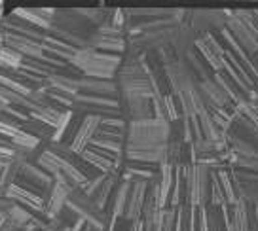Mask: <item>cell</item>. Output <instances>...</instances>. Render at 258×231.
I'll return each mask as SVG.
<instances>
[{
  "mask_svg": "<svg viewBox=\"0 0 258 231\" xmlns=\"http://www.w3.org/2000/svg\"><path fill=\"white\" fill-rule=\"evenodd\" d=\"M71 66L80 72L84 78L93 80H116V72L121 64V55L103 53L93 48L78 49V53L71 59Z\"/></svg>",
  "mask_w": 258,
  "mask_h": 231,
  "instance_id": "obj_1",
  "label": "cell"
},
{
  "mask_svg": "<svg viewBox=\"0 0 258 231\" xmlns=\"http://www.w3.org/2000/svg\"><path fill=\"white\" fill-rule=\"evenodd\" d=\"M171 138V123L160 121L156 118L141 121H127L125 129V142L123 146L129 150H139V148H154L167 144Z\"/></svg>",
  "mask_w": 258,
  "mask_h": 231,
  "instance_id": "obj_2",
  "label": "cell"
},
{
  "mask_svg": "<svg viewBox=\"0 0 258 231\" xmlns=\"http://www.w3.org/2000/svg\"><path fill=\"white\" fill-rule=\"evenodd\" d=\"M211 169L192 163L180 167L184 182V203L192 207H207L211 195Z\"/></svg>",
  "mask_w": 258,
  "mask_h": 231,
  "instance_id": "obj_3",
  "label": "cell"
},
{
  "mask_svg": "<svg viewBox=\"0 0 258 231\" xmlns=\"http://www.w3.org/2000/svg\"><path fill=\"white\" fill-rule=\"evenodd\" d=\"M67 207L73 210L74 214L82 218L86 223H91L97 229L105 231L106 227V212L95 205V201L88 197L82 190H74L69 199H67Z\"/></svg>",
  "mask_w": 258,
  "mask_h": 231,
  "instance_id": "obj_4",
  "label": "cell"
},
{
  "mask_svg": "<svg viewBox=\"0 0 258 231\" xmlns=\"http://www.w3.org/2000/svg\"><path fill=\"white\" fill-rule=\"evenodd\" d=\"M192 31L202 36L207 32L217 34L226 27V10H186V19Z\"/></svg>",
  "mask_w": 258,
  "mask_h": 231,
  "instance_id": "obj_5",
  "label": "cell"
},
{
  "mask_svg": "<svg viewBox=\"0 0 258 231\" xmlns=\"http://www.w3.org/2000/svg\"><path fill=\"white\" fill-rule=\"evenodd\" d=\"M51 25L61 27L64 31H71L73 34H76V36H80V38H84V40L88 42L93 36V32H95V27L82 16L78 8H71V10L55 8L53 10V17H51Z\"/></svg>",
  "mask_w": 258,
  "mask_h": 231,
  "instance_id": "obj_6",
  "label": "cell"
},
{
  "mask_svg": "<svg viewBox=\"0 0 258 231\" xmlns=\"http://www.w3.org/2000/svg\"><path fill=\"white\" fill-rule=\"evenodd\" d=\"M196 51H198V55L203 59V63L207 64L213 72L224 70L226 49H224V44L220 42V38H218L217 34L207 32V34L198 36V40H196Z\"/></svg>",
  "mask_w": 258,
  "mask_h": 231,
  "instance_id": "obj_7",
  "label": "cell"
},
{
  "mask_svg": "<svg viewBox=\"0 0 258 231\" xmlns=\"http://www.w3.org/2000/svg\"><path fill=\"white\" fill-rule=\"evenodd\" d=\"M4 197L10 201V203H14V205H19V207L27 208L29 212L36 216H46V199L42 197V195H36V193H32V191L25 190L21 186H17V184H12L8 190L4 191ZM46 220V218H44Z\"/></svg>",
  "mask_w": 258,
  "mask_h": 231,
  "instance_id": "obj_8",
  "label": "cell"
},
{
  "mask_svg": "<svg viewBox=\"0 0 258 231\" xmlns=\"http://www.w3.org/2000/svg\"><path fill=\"white\" fill-rule=\"evenodd\" d=\"M163 74H165V80H167L169 93L173 97H178V93L184 88H188V86L198 84L194 72L190 70L188 64L182 63V61H175V63L163 66Z\"/></svg>",
  "mask_w": 258,
  "mask_h": 231,
  "instance_id": "obj_9",
  "label": "cell"
},
{
  "mask_svg": "<svg viewBox=\"0 0 258 231\" xmlns=\"http://www.w3.org/2000/svg\"><path fill=\"white\" fill-rule=\"evenodd\" d=\"M101 129V116H95V114H86L80 121V127L76 131L74 138L71 140V148L76 156H80L82 151L89 148L91 140L97 136Z\"/></svg>",
  "mask_w": 258,
  "mask_h": 231,
  "instance_id": "obj_10",
  "label": "cell"
},
{
  "mask_svg": "<svg viewBox=\"0 0 258 231\" xmlns=\"http://www.w3.org/2000/svg\"><path fill=\"white\" fill-rule=\"evenodd\" d=\"M4 46L17 51L25 59H44L46 57L44 46L40 42L25 38V36H19V34H14V32L4 31Z\"/></svg>",
  "mask_w": 258,
  "mask_h": 231,
  "instance_id": "obj_11",
  "label": "cell"
},
{
  "mask_svg": "<svg viewBox=\"0 0 258 231\" xmlns=\"http://www.w3.org/2000/svg\"><path fill=\"white\" fill-rule=\"evenodd\" d=\"M120 112L125 121H141L154 118L150 99L137 97H120Z\"/></svg>",
  "mask_w": 258,
  "mask_h": 231,
  "instance_id": "obj_12",
  "label": "cell"
},
{
  "mask_svg": "<svg viewBox=\"0 0 258 231\" xmlns=\"http://www.w3.org/2000/svg\"><path fill=\"white\" fill-rule=\"evenodd\" d=\"M198 88H200V93H202L203 101H205V106L209 112L215 110H222V108H232L234 104L228 99L222 89L217 86V82L213 80V76L207 78V80L198 82Z\"/></svg>",
  "mask_w": 258,
  "mask_h": 231,
  "instance_id": "obj_13",
  "label": "cell"
},
{
  "mask_svg": "<svg viewBox=\"0 0 258 231\" xmlns=\"http://www.w3.org/2000/svg\"><path fill=\"white\" fill-rule=\"evenodd\" d=\"M125 161L127 163H139V165H163L167 163V144L154 146V148H139V150H129L125 148Z\"/></svg>",
  "mask_w": 258,
  "mask_h": 231,
  "instance_id": "obj_14",
  "label": "cell"
},
{
  "mask_svg": "<svg viewBox=\"0 0 258 231\" xmlns=\"http://www.w3.org/2000/svg\"><path fill=\"white\" fill-rule=\"evenodd\" d=\"M196 40H198V34L192 31V27L188 21H184L182 25H178L173 42H171V49L175 51L177 61H184L186 57L196 51Z\"/></svg>",
  "mask_w": 258,
  "mask_h": 231,
  "instance_id": "obj_15",
  "label": "cell"
},
{
  "mask_svg": "<svg viewBox=\"0 0 258 231\" xmlns=\"http://www.w3.org/2000/svg\"><path fill=\"white\" fill-rule=\"evenodd\" d=\"M146 193H148V182L146 180H131V190H129L127 207H125L123 220L133 222V220H139L143 216Z\"/></svg>",
  "mask_w": 258,
  "mask_h": 231,
  "instance_id": "obj_16",
  "label": "cell"
},
{
  "mask_svg": "<svg viewBox=\"0 0 258 231\" xmlns=\"http://www.w3.org/2000/svg\"><path fill=\"white\" fill-rule=\"evenodd\" d=\"M53 10L55 8H16L12 10V16L19 17L21 21L32 25L34 29L42 32H48L51 27V17H53Z\"/></svg>",
  "mask_w": 258,
  "mask_h": 231,
  "instance_id": "obj_17",
  "label": "cell"
},
{
  "mask_svg": "<svg viewBox=\"0 0 258 231\" xmlns=\"http://www.w3.org/2000/svg\"><path fill=\"white\" fill-rule=\"evenodd\" d=\"M17 178H23V180H27L29 184L36 186L38 190L44 191V195H46V197H48L51 188H53V178H51L44 169L38 167L34 161H23V165H21V173H19Z\"/></svg>",
  "mask_w": 258,
  "mask_h": 231,
  "instance_id": "obj_18",
  "label": "cell"
},
{
  "mask_svg": "<svg viewBox=\"0 0 258 231\" xmlns=\"http://www.w3.org/2000/svg\"><path fill=\"white\" fill-rule=\"evenodd\" d=\"M80 93L84 95L108 97V99H120V88L116 80H93V78H80Z\"/></svg>",
  "mask_w": 258,
  "mask_h": 231,
  "instance_id": "obj_19",
  "label": "cell"
},
{
  "mask_svg": "<svg viewBox=\"0 0 258 231\" xmlns=\"http://www.w3.org/2000/svg\"><path fill=\"white\" fill-rule=\"evenodd\" d=\"M125 44H127L125 36L123 38H114V36H103V34L93 32V36L89 38V48L103 51V53H112V55H123Z\"/></svg>",
  "mask_w": 258,
  "mask_h": 231,
  "instance_id": "obj_20",
  "label": "cell"
},
{
  "mask_svg": "<svg viewBox=\"0 0 258 231\" xmlns=\"http://www.w3.org/2000/svg\"><path fill=\"white\" fill-rule=\"evenodd\" d=\"M80 78L82 76H69V74H51L48 78V86L63 95L76 99L80 95Z\"/></svg>",
  "mask_w": 258,
  "mask_h": 231,
  "instance_id": "obj_21",
  "label": "cell"
},
{
  "mask_svg": "<svg viewBox=\"0 0 258 231\" xmlns=\"http://www.w3.org/2000/svg\"><path fill=\"white\" fill-rule=\"evenodd\" d=\"M69 191H64L61 186H57L55 182H53V188H51V191H49V195L46 197V220H57L59 216H61V212L64 210V207H67V199H69Z\"/></svg>",
  "mask_w": 258,
  "mask_h": 231,
  "instance_id": "obj_22",
  "label": "cell"
},
{
  "mask_svg": "<svg viewBox=\"0 0 258 231\" xmlns=\"http://www.w3.org/2000/svg\"><path fill=\"white\" fill-rule=\"evenodd\" d=\"M120 97H137V99H152L154 89L148 78H137V80L118 82Z\"/></svg>",
  "mask_w": 258,
  "mask_h": 231,
  "instance_id": "obj_23",
  "label": "cell"
},
{
  "mask_svg": "<svg viewBox=\"0 0 258 231\" xmlns=\"http://www.w3.org/2000/svg\"><path fill=\"white\" fill-rule=\"evenodd\" d=\"M78 158L86 161L89 167H93L97 173H101V175H108V173L118 171L116 165H114V161H110L108 158H105V156H101V153H99L95 148H91V146L82 151ZM118 173H120V171H118Z\"/></svg>",
  "mask_w": 258,
  "mask_h": 231,
  "instance_id": "obj_24",
  "label": "cell"
},
{
  "mask_svg": "<svg viewBox=\"0 0 258 231\" xmlns=\"http://www.w3.org/2000/svg\"><path fill=\"white\" fill-rule=\"evenodd\" d=\"M120 180H121V173H118V171L108 173V175L105 176V182L101 184V188H99V191H97V195L93 197L95 205L101 208V210H106V205H108V201H110V197H112L114 190H116V186L120 184Z\"/></svg>",
  "mask_w": 258,
  "mask_h": 231,
  "instance_id": "obj_25",
  "label": "cell"
},
{
  "mask_svg": "<svg viewBox=\"0 0 258 231\" xmlns=\"http://www.w3.org/2000/svg\"><path fill=\"white\" fill-rule=\"evenodd\" d=\"M228 148L239 160H258V148H254L245 138L234 135V133H228Z\"/></svg>",
  "mask_w": 258,
  "mask_h": 231,
  "instance_id": "obj_26",
  "label": "cell"
},
{
  "mask_svg": "<svg viewBox=\"0 0 258 231\" xmlns=\"http://www.w3.org/2000/svg\"><path fill=\"white\" fill-rule=\"evenodd\" d=\"M213 80L217 82L218 88L222 89L226 95H228V99L232 101V104H234V106H239L241 103H245V101H247V97L241 93V89L237 88L234 82L226 76L224 72H213Z\"/></svg>",
  "mask_w": 258,
  "mask_h": 231,
  "instance_id": "obj_27",
  "label": "cell"
},
{
  "mask_svg": "<svg viewBox=\"0 0 258 231\" xmlns=\"http://www.w3.org/2000/svg\"><path fill=\"white\" fill-rule=\"evenodd\" d=\"M63 114V110L55 106V104H49V106H34L31 112H29V118L34 121H40L48 127L55 129L57 121H59V116Z\"/></svg>",
  "mask_w": 258,
  "mask_h": 231,
  "instance_id": "obj_28",
  "label": "cell"
},
{
  "mask_svg": "<svg viewBox=\"0 0 258 231\" xmlns=\"http://www.w3.org/2000/svg\"><path fill=\"white\" fill-rule=\"evenodd\" d=\"M23 161L25 160H21V158H14V160L6 161V163L0 167V191H2V193L8 190L12 184H16L17 176L21 173Z\"/></svg>",
  "mask_w": 258,
  "mask_h": 231,
  "instance_id": "obj_29",
  "label": "cell"
},
{
  "mask_svg": "<svg viewBox=\"0 0 258 231\" xmlns=\"http://www.w3.org/2000/svg\"><path fill=\"white\" fill-rule=\"evenodd\" d=\"M198 120H200V127H202V135L205 140H211V142H217L220 140L226 133H222L220 129L217 127V123L213 121V116H211L209 110H203L200 116H198Z\"/></svg>",
  "mask_w": 258,
  "mask_h": 231,
  "instance_id": "obj_30",
  "label": "cell"
},
{
  "mask_svg": "<svg viewBox=\"0 0 258 231\" xmlns=\"http://www.w3.org/2000/svg\"><path fill=\"white\" fill-rule=\"evenodd\" d=\"M232 225L235 231H250L249 227V203L243 199H237L232 207Z\"/></svg>",
  "mask_w": 258,
  "mask_h": 231,
  "instance_id": "obj_31",
  "label": "cell"
},
{
  "mask_svg": "<svg viewBox=\"0 0 258 231\" xmlns=\"http://www.w3.org/2000/svg\"><path fill=\"white\" fill-rule=\"evenodd\" d=\"M160 176H158V180H160V193H161V201H163V205L167 207V199H169V193H171V188H173V182H175V169L167 165V163H163L160 165Z\"/></svg>",
  "mask_w": 258,
  "mask_h": 231,
  "instance_id": "obj_32",
  "label": "cell"
},
{
  "mask_svg": "<svg viewBox=\"0 0 258 231\" xmlns=\"http://www.w3.org/2000/svg\"><path fill=\"white\" fill-rule=\"evenodd\" d=\"M217 175H218V180H220V188H222V191H224L226 205L234 207L239 197H237V191H235L234 178H232V175H230V169H220V171H217Z\"/></svg>",
  "mask_w": 258,
  "mask_h": 231,
  "instance_id": "obj_33",
  "label": "cell"
},
{
  "mask_svg": "<svg viewBox=\"0 0 258 231\" xmlns=\"http://www.w3.org/2000/svg\"><path fill=\"white\" fill-rule=\"evenodd\" d=\"M21 63H23V57L19 55L17 51L6 48V46L0 48V70L2 72L19 70V68H21Z\"/></svg>",
  "mask_w": 258,
  "mask_h": 231,
  "instance_id": "obj_34",
  "label": "cell"
},
{
  "mask_svg": "<svg viewBox=\"0 0 258 231\" xmlns=\"http://www.w3.org/2000/svg\"><path fill=\"white\" fill-rule=\"evenodd\" d=\"M32 218H34V214H32V212H29L27 208L19 207V205H14V203H12L10 210L6 212V220H10V222L14 223V225H17L21 231H23L25 227L31 223Z\"/></svg>",
  "mask_w": 258,
  "mask_h": 231,
  "instance_id": "obj_35",
  "label": "cell"
},
{
  "mask_svg": "<svg viewBox=\"0 0 258 231\" xmlns=\"http://www.w3.org/2000/svg\"><path fill=\"white\" fill-rule=\"evenodd\" d=\"M74 120V110H63V114L59 116V121H57L55 129H53V138L51 142H63L67 131L71 127V123Z\"/></svg>",
  "mask_w": 258,
  "mask_h": 231,
  "instance_id": "obj_36",
  "label": "cell"
},
{
  "mask_svg": "<svg viewBox=\"0 0 258 231\" xmlns=\"http://www.w3.org/2000/svg\"><path fill=\"white\" fill-rule=\"evenodd\" d=\"M211 195H209V205L211 207H217L220 208L222 205H226V197H224V191L220 188V180H218L217 171H211Z\"/></svg>",
  "mask_w": 258,
  "mask_h": 231,
  "instance_id": "obj_37",
  "label": "cell"
},
{
  "mask_svg": "<svg viewBox=\"0 0 258 231\" xmlns=\"http://www.w3.org/2000/svg\"><path fill=\"white\" fill-rule=\"evenodd\" d=\"M89 146L91 148H99V150H105L108 153L116 156V158H123L125 160V146L121 142H112V140H105V138H93Z\"/></svg>",
  "mask_w": 258,
  "mask_h": 231,
  "instance_id": "obj_38",
  "label": "cell"
},
{
  "mask_svg": "<svg viewBox=\"0 0 258 231\" xmlns=\"http://www.w3.org/2000/svg\"><path fill=\"white\" fill-rule=\"evenodd\" d=\"M46 150H49L51 153H55L57 158H61V160L64 161H76L78 160V156L73 151V148H71V144L67 142H46Z\"/></svg>",
  "mask_w": 258,
  "mask_h": 231,
  "instance_id": "obj_39",
  "label": "cell"
},
{
  "mask_svg": "<svg viewBox=\"0 0 258 231\" xmlns=\"http://www.w3.org/2000/svg\"><path fill=\"white\" fill-rule=\"evenodd\" d=\"M182 212V229L180 231H198V208L192 205H180Z\"/></svg>",
  "mask_w": 258,
  "mask_h": 231,
  "instance_id": "obj_40",
  "label": "cell"
},
{
  "mask_svg": "<svg viewBox=\"0 0 258 231\" xmlns=\"http://www.w3.org/2000/svg\"><path fill=\"white\" fill-rule=\"evenodd\" d=\"M205 210H207V225H209V231H226L224 218H222L220 208L207 205V207H205Z\"/></svg>",
  "mask_w": 258,
  "mask_h": 231,
  "instance_id": "obj_41",
  "label": "cell"
},
{
  "mask_svg": "<svg viewBox=\"0 0 258 231\" xmlns=\"http://www.w3.org/2000/svg\"><path fill=\"white\" fill-rule=\"evenodd\" d=\"M2 116H6L8 120L17 123L19 127L31 120V118H29V112H25L23 108H17V106H6V108H2Z\"/></svg>",
  "mask_w": 258,
  "mask_h": 231,
  "instance_id": "obj_42",
  "label": "cell"
},
{
  "mask_svg": "<svg viewBox=\"0 0 258 231\" xmlns=\"http://www.w3.org/2000/svg\"><path fill=\"white\" fill-rule=\"evenodd\" d=\"M235 108L241 112L243 116H245V118H247V120H249L250 123L258 129V103L245 101V103H241L239 106H235Z\"/></svg>",
  "mask_w": 258,
  "mask_h": 231,
  "instance_id": "obj_43",
  "label": "cell"
},
{
  "mask_svg": "<svg viewBox=\"0 0 258 231\" xmlns=\"http://www.w3.org/2000/svg\"><path fill=\"white\" fill-rule=\"evenodd\" d=\"M152 103V114L156 120L167 121V108H165V95H154L150 99ZM169 123V121H167Z\"/></svg>",
  "mask_w": 258,
  "mask_h": 231,
  "instance_id": "obj_44",
  "label": "cell"
},
{
  "mask_svg": "<svg viewBox=\"0 0 258 231\" xmlns=\"http://www.w3.org/2000/svg\"><path fill=\"white\" fill-rule=\"evenodd\" d=\"M19 131H21V127H19L17 123H14L12 120H8L6 116H0V136H2V138L12 140Z\"/></svg>",
  "mask_w": 258,
  "mask_h": 231,
  "instance_id": "obj_45",
  "label": "cell"
},
{
  "mask_svg": "<svg viewBox=\"0 0 258 231\" xmlns=\"http://www.w3.org/2000/svg\"><path fill=\"white\" fill-rule=\"evenodd\" d=\"M165 108H167V121L169 123H175V121L180 120V108H178L177 99L171 93L165 95Z\"/></svg>",
  "mask_w": 258,
  "mask_h": 231,
  "instance_id": "obj_46",
  "label": "cell"
},
{
  "mask_svg": "<svg viewBox=\"0 0 258 231\" xmlns=\"http://www.w3.org/2000/svg\"><path fill=\"white\" fill-rule=\"evenodd\" d=\"M101 127L125 133V129H127V121L123 120L121 116H116V118H114V116H108V118H101Z\"/></svg>",
  "mask_w": 258,
  "mask_h": 231,
  "instance_id": "obj_47",
  "label": "cell"
},
{
  "mask_svg": "<svg viewBox=\"0 0 258 231\" xmlns=\"http://www.w3.org/2000/svg\"><path fill=\"white\" fill-rule=\"evenodd\" d=\"M95 138H105V140H112V142H125V133H121V131H112V129H105L101 127L99 129V133H97Z\"/></svg>",
  "mask_w": 258,
  "mask_h": 231,
  "instance_id": "obj_48",
  "label": "cell"
},
{
  "mask_svg": "<svg viewBox=\"0 0 258 231\" xmlns=\"http://www.w3.org/2000/svg\"><path fill=\"white\" fill-rule=\"evenodd\" d=\"M175 220H177V208L167 207L163 210V220H161L160 231H175Z\"/></svg>",
  "mask_w": 258,
  "mask_h": 231,
  "instance_id": "obj_49",
  "label": "cell"
},
{
  "mask_svg": "<svg viewBox=\"0 0 258 231\" xmlns=\"http://www.w3.org/2000/svg\"><path fill=\"white\" fill-rule=\"evenodd\" d=\"M105 176L106 175H97L95 178H91V180H88V184H86V188H84V193L88 195V197H95L97 195V191H99V188H101V184L105 182Z\"/></svg>",
  "mask_w": 258,
  "mask_h": 231,
  "instance_id": "obj_50",
  "label": "cell"
},
{
  "mask_svg": "<svg viewBox=\"0 0 258 231\" xmlns=\"http://www.w3.org/2000/svg\"><path fill=\"white\" fill-rule=\"evenodd\" d=\"M127 231H145V225H143V220H133V222H127Z\"/></svg>",
  "mask_w": 258,
  "mask_h": 231,
  "instance_id": "obj_51",
  "label": "cell"
},
{
  "mask_svg": "<svg viewBox=\"0 0 258 231\" xmlns=\"http://www.w3.org/2000/svg\"><path fill=\"white\" fill-rule=\"evenodd\" d=\"M0 231H21V229L17 225H14L10 220H4V222L0 223Z\"/></svg>",
  "mask_w": 258,
  "mask_h": 231,
  "instance_id": "obj_52",
  "label": "cell"
},
{
  "mask_svg": "<svg viewBox=\"0 0 258 231\" xmlns=\"http://www.w3.org/2000/svg\"><path fill=\"white\" fill-rule=\"evenodd\" d=\"M4 220H6V216H4V214H2V212H0V223L4 222Z\"/></svg>",
  "mask_w": 258,
  "mask_h": 231,
  "instance_id": "obj_53",
  "label": "cell"
},
{
  "mask_svg": "<svg viewBox=\"0 0 258 231\" xmlns=\"http://www.w3.org/2000/svg\"><path fill=\"white\" fill-rule=\"evenodd\" d=\"M0 167H2V165H0Z\"/></svg>",
  "mask_w": 258,
  "mask_h": 231,
  "instance_id": "obj_54",
  "label": "cell"
}]
</instances>
